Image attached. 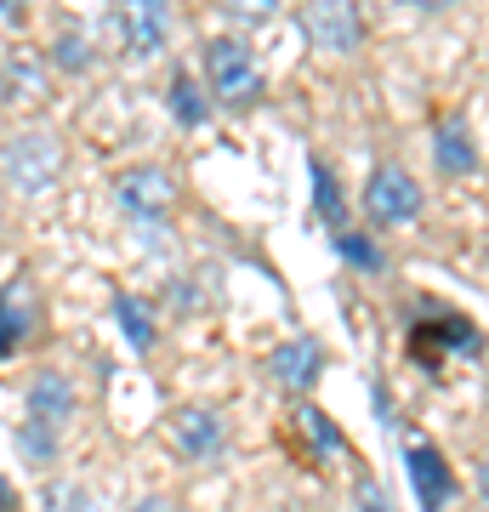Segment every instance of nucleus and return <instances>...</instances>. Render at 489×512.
I'll return each instance as SVG.
<instances>
[{"instance_id":"4","label":"nucleus","mask_w":489,"mask_h":512,"mask_svg":"<svg viewBox=\"0 0 489 512\" xmlns=\"http://www.w3.org/2000/svg\"><path fill=\"white\" fill-rule=\"evenodd\" d=\"M171 450L188 467H211V461L228 456V416L211 410V404H182L171 416Z\"/></svg>"},{"instance_id":"12","label":"nucleus","mask_w":489,"mask_h":512,"mask_svg":"<svg viewBox=\"0 0 489 512\" xmlns=\"http://www.w3.org/2000/svg\"><path fill=\"white\" fill-rule=\"evenodd\" d=\"M433 165L444 171V177H472V171H478L472 126L461 120V114H450V120H438L433 126Z\"/></svg>"},{"instance_id":"8","label":"nucleus","mask_w":489,"mask_h":512,"mask_svg":"<svg viewBox=\"0 0 489 512\" xmlns=\"http://www.w3.org/2000/svg\"><path fill=\"white\" fill-rule=\"evenodd\" d=\"M404 473L416 484L421 512H444L455 501V467L438 444H410V450H404Z\"/></svg>"},{"instance_id":"17","label":"nucleus","mask_w":489,"mask_h":512,"mask_svg":"<svg viewBox=\"0 0 489 512\" xmlns=\"http://www.w3.org/2000/svg\"><path fill=\"white\" fill-rule=\"evenodd\" d=\"M0 74H6V97H12V103H23V97H46V74H40L29 57H6Z\"/></svg>"},{"instance_id":"19","label":"nucleus","mask_w":489,"mask_h":512,"mask_svg":"<svg viewBox=\"0 0 489 512\" xmlns=\"http://www.w3.org/2000/svg\"><path fill=\"white\" fill-rule=\"evenodd\" d=\"M52 63L63 74H86L91 69V40L80 35V29H63V35L52 40Z\"/></svg>"},{"instance_id":"25","label":"nucleus","mask_w":489,"mask_h":512,"mask_svg":"<svg viewBox=\"0 0 489 512\" xmlns=\"http://www.w3.org/2000/svg\"><path fill=\"white\" fill-rule=\"evenodd\" d=\"M478 495H484V507H489V461H478Z\"/></svg>"},{"instance_id":"3","label":"nucleus","mask_w":489,"mask_h":512,"mask_svg":"<svg viewBox=\"0 0 489 512\" xmlns=\"http://www.w3.org/2000/svg\"><path fill=\"white\" fill-rule=\"evenodd\" d=\"M364 217L370 228H404L421 217V183L404 165H376L364 183Z\"/></svg>"},{"instance_id":"24","label":"nucleus","mask_w":489,"mask_h":512,"mask_svg":"<svg viewBox=\"0 0 489 512\" xmlns=\"http://www.w3.org/2000/svg\"><path fill=\"white\" fill-rule=\"evenodd\" d=\"M0 512H18V490L6 484V473H0Z\"/></svg>"},{"instance_id":"16","label":"nucleus","mask_w":489,"mask_h":512,"mask_svg":"<svg viewBox=\"0 0 489 512\" xmlns=\"http://www.w3.org/2000/svg\"><path fill=\"white\" fill-rule=\"evenodd\" d=\"M302 427H308V439H313V456H336V450H347V456H353L347 433L325 416V410H319V404H302Z\"/></svg>"},{"instance_id":"11","label":"nucleus","mask_w":489,"mask_h":512,"mask_svg":"<svg viewBox=\"0 0 489 512\" xmlns=\"http://www.w3.org/2000/svg\"><path fill=\"white\" fill-rule=\"evenodd\" d=\"M29 421H40V427H52V433H63L74 416V382L63 376V370H35L29 376Z\"/></svg>"},{"instance_id":"6","label":"nucleus","mask_w":489,"mask_h":512,"mask_svg":"<svg viewBox=\"0 0 489 512\" xmlns=\"http://www.w3.org/2000/svg\"><path fill=\"white\" fill-rule=\"evenodd\" d=\"M325 342L319 336H285L279 348L268 353V376L273 387H285L290 399H302V393H313L319 387V376H325Z\"/></svg>"},{"instance_id":"5","label":"nucleus","mask_w":489,"mask_h":512,"mask_svg":"<svg viewBox=\"0 0 489 512\" xmlns=\"http://www.w3.org/2000/svg\"><path fill=\"white\" fill-rule=\"evenodd\" d=\"M114 200H120V211L137 222H154L165 217L171 205H177V177L165 171V165H126L120 177H114Z\"/></svg>"},{"instance_id":"10","label":"nucleus","mask_w":489,"mask_h":512,"mask_svg":"<svg viewBox=\"0 0 489 512\" xmlns=\"http://www.w3.org/2000/svg\"><path fill=\"white\" fill-rule=\"evenodd\" d=\"M109 29L126 40L131 57H154V52H165V40H171V12H165L160 0H137L126 12H114Z\"/></svg>"},{"instance_id":"21","label":"nucleus","mask_w":489,"mask_h":512,"mask_svg":"<svg viewBox=\"0 0 489 512\" xmlns=\"http://www.w3.org/2000/svg\"><path fill=\"white\" fill-rule=\"evenodd\" d=\"M40 507L46 512H91V490H80L74 478H52V484L40 490Z\"/></svg>"},{"instance_id":"1","label":"nucleus","mask_w":489,"mask_h":512,"mask_svg":"<svg viewBox=\"0 0 489 512\" xmlns=\"http://www.w3.org/2000/svg\"><path fill=\"white\" fill-rule=\"evenodd\" d=\"M200 74H205V97H217L222 109H251L262 97V63H256L251 40H239V35L205 40Z\"/></svg>"},{"instance_id":"14","label":"nucleus","mask_w":489,"mask_h":512,"mask_svg":"<svg viewBox=\"0 0 489 512\" xmlns=\"http://www.w3.org/2000/svg\"><path fill=\"white\" fill-rule=\"evenodd\" d=\"M114 319H120V330H126V342H131V348H137V353H154L160 330H154V313H148L143 296L114 291Z\"/></svg>"},{"instance_id":"2","label":"nucleus","mask_w":489,"mask_h":512,"mask_svg":"<svg viewBox=\"0 0 489 512\" xmlns=\"http://www.w3.org/2000/svg\"><path fill=\"white\" fill-rule=\"evenodd\" d=\"M63 171V143L52 131H18L12 143L0 148V183L18 194H46Z\"/></svg>"},{"instance_id":"13","label":"nucleus","mask_w":489,"mask_h":512,"mask_svg":"<svg viewBox=\"0 0 489 512\" xmlns=\"http://www.w3.org/2000/svg\"><path fill=\"white\" fill-rule=\"evenodd\" d=\"M308 171H313V211H319V222H325V228H336V234H347V200H342L336 171H330L319 154L308 160Z\"/></svg>"},{"instance_id":"26","label":"nucleus","mask_w":489,"mask_h":512,"mask_svg":"<svg viewBox=\"0 0 489 512\" xmlns=\"http://www.w3.org/2000/svg\"><path fill=\"white\" fill-rule=\"evenodd\" d=\"M0 18H18V0H0Z\"/></svg>"},{"instance_id":"20","label":"nucleus","mask_w":489,"mask_h":512,"mask_svg":"<svg viewBox=\"0 0 489 512\" xmlns=\"http://www.w3.org/2000/svg\"><path fill=\"white\" fill-rule=\"evenodd\" d=\"M336 251H342L353 268H364V274H381V268H387V256H381L376 239H370V234H353V228H347V234H336Z\"/></svg>"},{"instance_id":"23","label":"nucleus","mask_w":489,"mask_h":512,"mask_svg":"<svg viewBox=\"0 0 489 512\" xmlns=\"http://www.w3.org/2000/svg\"><path fill=\"white\" fill-rule=\"evenodd\" d=\"M131 512H182V501H177V495H143Z\"/></svg>"},{"instance_id":"22","label":"nucleus","mask_w":489,"mask_h":512,"mask_svg":"<svg viewBox=\"0 0 489 512\" xmlns=\"http://www.w3.org/2000/svg\"><path fill=\"white\" fill-rule=\"evenodd\" d=\"M359 512H393L387 507V495H381V484L370 473H359Z\"/></svg>"},{"instance_id":"9","label":"nucleus","mask_w":489,"mask_h":512,"mask_svg":"<svg viewBox=\"0 0 489 512\" xmlns=\"http://www.w3.org/2000/svg\"><path fill=\"white\" fill-rule=\"evenodd\" d=\"M35 319H40V296H35V279L18 274L0 285V359H12V353L35 336Z\"/></svg>"},{"instance_id":"18","label":"nucleus","mask_w":489,"mask_h":512,"mask_svg":"<svg viewBox=\"0 0 489 512\" xmlns=\"http://www.w3.org/2000/svg\"><path fill=\"white\" fill-rule=\"evenodd\" d=\"M18 450H23L29 467H52L57 461V433L52 427H40V421H23L18 427Z\"/></svg>"},{"instance_id":"7","label":"nucleus","mask_w":489,"mask_h":512,"mask_svg":"<svg viewBox=\"0 0 489 512\" xmlns=\"http://www.w3.org/2000/svg\"><path fill=\"white\" fill-rule=\"evenodd\" d=\"M302 35L330 57H347L359 52L364 40V18L359 6H342V0H325V6H302Z\"/></svg>"},{"instance_id":"15","label":"nucleus","mask_w":489,"mask_h":512,"mask_svg":"<svg viewBox=\"0 0 489 512\" xmlns=\"http://www.w3.org/2000/svg\"><path fill=\"white\" fill-rule=\"evenodd\" d=\"M171 114H177V126H205L211 120V97L194 86V74H171Z\"/></svg>"}]
</instances>
